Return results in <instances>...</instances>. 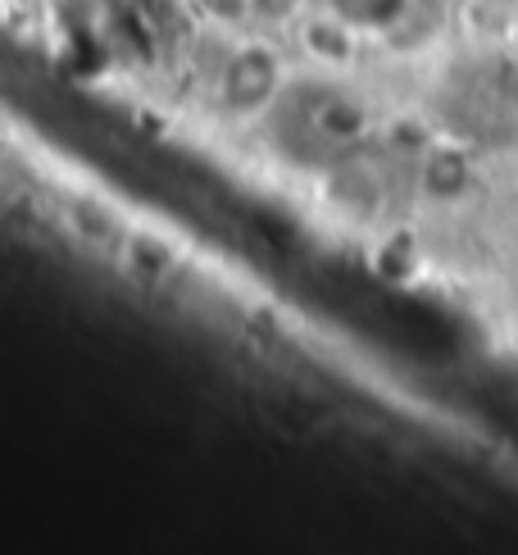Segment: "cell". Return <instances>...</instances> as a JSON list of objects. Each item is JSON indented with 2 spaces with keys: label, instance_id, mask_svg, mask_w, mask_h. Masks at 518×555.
I'll list each match as a JSON object with an SVG mask.
<instances>
[{
  "label": "cell",
  "instance_id": "obj_1",
  "mask_svg": "<svg viewBox=\"0 0 518 555\" xmlns=\"http://www.w3.org/2000/svg\"><path fill=\"white\" fill-rule=\"evenodd\" d=\"M292 82L287 55L264 37H246L219 60L215 74V109L232 124H259L282 105Z\"/></svg>",
  "mask_w": 518,
  "mask_h": 555
},
{
  "label": "cell",
  "instance_id": "obj_2",
  "mask_svg": "<svg viewBox=\"0 0 518 555\" xmlns=\"http://www.w3.org/2000/svg\"><path fill=\"white\" fill-rule=\"evenodd\" d=\"M305 128H310L314 146H323V151H350V146H360L364 137L373 132V109L355 96V91L327 87L323 96L310 105V114H305Z\"/></svg>",
  "mask_w": 518,
  "mask_h": 555
},
{
  "label": "cell",
  "instance_id": "obj_3",
  "mask_svg": "<svg viewBox=\"0 0 518 555\" xmlns=\"http://www.w3.org/2000/svg\"><path fill=\"white\" fill-rule=\"evenodd\" d=\"M292 33H296V51L310 60V64H319V68H346V64H355L360 46H364V37L355 28H346V23L337 14H327L323 5L305 14Z\"/></svg>",
  "mask_w": 518,
  "mask_h": 555
},
{
  "label": "cell",
  "instance_id": "obj_4",
  "mask_svg": "<svg viewBox=\"0 0 518 555\" xmlns=\"http://www.w3.org/2000/svg\"><path fill=\"white\" fill-rule=\"evenodd\" d=\"M319 5L327 14H337L346 28H355L364 41L400 33L414 14V0H319Z\"/></svg>",
  "mask_w": 518,
  "mask_h": 555
},
{
  "label": "cell",
  "instance_id": "obj_5",
  "mask_svg": "<svg viewBox=\"0 0 518 555\" xmlns=\"http://www.w3.org/2000/svg\"><path fill=\"white\" fill-rule=\"evenodd\" d=\"M314 0H242V10L259 28H296V23L310 14Z\"/></svg>",
  "mask_w": 518,
  "mask_h": 555
}]
</instances>
